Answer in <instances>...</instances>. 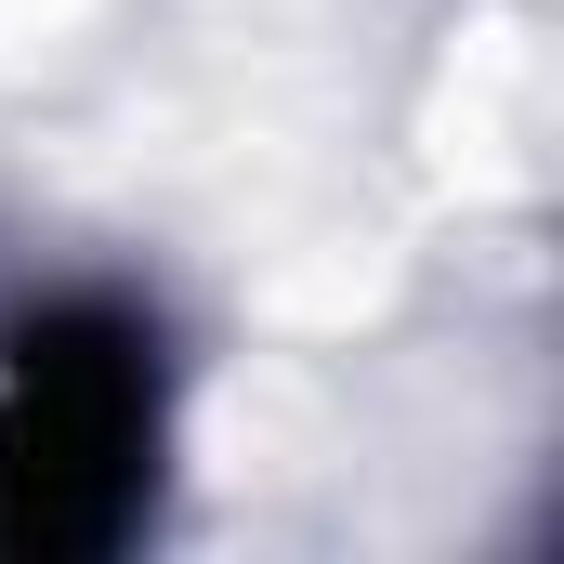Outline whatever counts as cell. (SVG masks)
Masks as SVG:
<instances>
[{
	"label": "cell",
	"instance_id": "cell-1",
	"mask_svg": "<svg viewBox=\"0 0 564 564\" xmlns=\"http://www.w3.org/2000/svg\"><path fill=\"white\" fill-rule=\"evenodd\" d=\"M158 473V355L132 315L66 302L0 368V564H79L132 539Z\"/></svg>",
	"mask_w": 564,
	"mask_h": 564
}]
</instances>
